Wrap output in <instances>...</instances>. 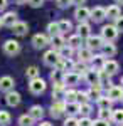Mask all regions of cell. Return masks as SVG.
I'll list each match as a JSON object with an SVG mask.
<instances>
[{
  "instance_id": "obj_1",
  "label": "cell",
  "mask_w": 123,
  "mask_h": 126,
  "mask_svg": "<svg viewBox=\"0 0 123 126\" xmlns=\"http://www.w3.org/2000/svg\"><path fill=\"white\" fill-rule=\"evenodd\" d=\"M46 81L44 79H41V78H36V79H30L29 81V91L32 93V94H42L44 91H46Z\"/></svg>"
},
{
  "instance_id": "obj_2",
  "label": "cell",
  "mask_w": 123,
  "mask_h": 126,
  "mask_svg": "<svg viewBox=\"0 0 123 126\" xmlns=\"http://www.w3.org/2000/svg\"><path fill=\"white\" fill-rule=\"evenodd\" d=\"M66 113V101L64 99H54L52 106H51V116L57 119Z\"/></svg>"
},
{
  "instance_id": "obj_3",
  "label": "cell",
  "mask_w": 123,
  "mask_h": 126,
  "mask_svg": "<svg viewBox=\"0 0 123 126\" xmlns=\"http://www.w3.org/2000/svg\"><path fill=\"white\" fill-rule=\"evenodd\" d=\"M3 52H5V56H9V57H14V56H17L20 52V44L17 40L14 39H9L3 42Z\"/></svg>"
},
{
  "instance_id": "obj_4",
  "label": "cell",
  "mask_w": 123,
  "mask_h": 126,
  "mask_svg": "<svg viewBox=\"0 0 123 126\" xmlns=\"http://www.w3.org/2000/svg\"><path fill=\"white\" fill-rule=\"evenodd\" d=\"M59 59H61V54H59V50L56 49H49L44 52V64L49 66V67H54L57 62H59Z\"/></svg>"
},
{
  "instance_id": "obj_5",
  "label": "cell",
  "mask_w": 123,
  "mask_h": 126,
  "mask_svg": "<svg viewBox=\"0 0 123 126\" xmlns=\"http://www.w3.org/2000/svg\"><path fill=\"white\" fill-rule=\"evenodd\" d=\"M101 37H103L106 42H113L116 37H118V29L115 25H103L101 27Z\"/></svg>"
},
{
  "instance_id": "obj_6",
  "label": "cell",
  "mask_w": 123,
  "mask_h": 126,
  "mask_svg": "<svg viewBox=\"0 0 123 126\" xmlns=\"http://www.w3.org/2000/svg\"><path fill=\"white\" fill-rule=\"evenodd\" d=\"M104 42L106 40L101 35H89V37H86V47H89L91 50H100Z\"/></svg>"
},
{
  "instance_id": "obj_7",
  "label": "cell",
  "mask_w": 123,
  "mask_h": 126,
  "mask_svg": "<svg viewBox=\"0 0 123 126\" xmlns=\"http://www.w3.org/2000/svg\"><path fill=\"white\" fill-rule=\"evenodd\" d=\"M49 44H51V37H47L46 34H36L32 37V46L36 49H44Z\"/></svg>"
},
{
  "instance_id": "obj_8",
  "label": "cell",
  "mask_w": 123,
  "mask_h": 126,
  "mask_svg": "<svg viewBox=\"0 0 123 126\" xmlns=\"http://www.w3.org/2000/svg\"><path fill=\"white\" fill-rule=\"evenodd\" d=\"M74 19L78 22H86L88 19H91V10L84 7V5H81V7H76L74 10Z\"/></svg>"
},
{
  "instance_id": "obj_9",
  "label": "cell",
  "mask_w": 123,
  "mask_h": 126,
  "mask_svg": "<svg viewBox=\"0 0 123 126\" xmlns=\"http://www.w3.org/2000/svg\"><path fill=\"white\" fill-rule=\"evenodd\" d=\"M14 86H15V81L10 76H2L0 78V93H9V91H14Z\"/></svg>"
},
{
  "instance_id": "obj_10",
  "label": "cell",
  "mask_w": 123,
  "mask_h": 126,
  "mask_svg": "<svg viewBox=\"0 0 123 126\" xmlns=\"http://www.w3.org/2000/svg\"><path fill=\"white\" fill-rule=\"evenodd\" d=\"M79 79H81V76H79L76 71H69V72H64L62 81H64L66 86H76V84L79 82Z\"/></svg>"
},
{
  "instance_id": "obj_11",
  "label": "cell",
  "mask_w": 123,
  "mask_h": 126,
  "mask_svg": "<svg viewBox=\"0 0 123 126\" xmlns=\"http://www.w3.org/2000/svg\"><path fill=\"white\" fill-rule=\"evenodd\" d=\"M95 57V54H93V50L89 47H81L78 49V59L81 61V62H91Z\"/></svg>"
},
{
  "instance_id": "obj_12",
  "label": "cell",
  "mask_w": 123,
  "mask_h": 126,
  "mask_svg": "<svg viewBox=\"0 0 123 126\" xmlns=\"http://www.w3.org/2000/svg\"><path fill=\"white\" fill-rule=\"evenodd\" d=\"M106 19V9L103 7H95V9H91V20L96 22V24H100V22H103Z\"/></svg>"
},
{
  "instance_id": "obj_13",
  "label": "cell",
  "mask_w": 123,
  "mask_h": 126,
  "mask_svg": "<svg viewBox=\"0 0 123 126\" xmlns=\"http://www.w3.org/2000/svg\"><path fill=\"white\" fill-rule=\"evenodd\" d=\"M108 97H111L113 99V103L115 101H122L123 99V86H111V87H108Z\"/></svg>"
},
{
  "instance_id": "obj_14",
  "label": "cell",
  "mask_w": 123,
  "mask_h": 126,
  "mask_svg": "<svg viewBox=\"0 0 123 126\" xmlns=\"http://www.w3.org/2000/svg\"><path fill=\"white\" fill-rule=\"evenodd\" d=\"M12 32L15 34V35H25L29 32V25H27V22H22V20H17L12 27Z\"/></svg>"
},
{
  "instance_id": "obj_15",
  "label": "cell",
  "mask_w": 123,
  "mask_h": 126,
  "mask_svg": "<svg viewBox=\"0 0 123 126\" xmlns=\"http://www.w3.org/2000/svg\"><path fill=\"white\" fill-rule=\"evenodd\" d=\"M66 44L67 42L64 39V34H57V35H52L51 37V46H52V49H56V50H61Z\"/></svg>"
},
{
  "instance_id": "obj_16",
  "label": "cell",
  "mask_w": 123,
  "mask_h": 126,
  "mask_svg": "<svg viewBox=\"0 0 123 126\" xmlns=\"http://www.w3.org/2000/svg\"><path fill=\"white\" fill-rule=\"evenodd\" d=\"M84 81L91 86V84H96V82H100V71L98 69H89L88 72L84 74Z\"/></svg>"
},
{
  "instance_id": "obj_17",
  "label": "cell",
  "mask_w": 123,
  "mask_h": 126,
  "mask_svg": "<svg viewBox=\"0 0 123 126\" xmlns=\"http://www.w3.org/2000/svg\"><path fill=\"white\" fill-rule=\"evenodd\" d=\"M76 34H79L83 39L89 37V35H91V25H89L88 22H79L78 27H76Z\"/></svg>"
},
{
  "instance_id": "obj_18",
  "label": "cell",
  "mask_w": 123,
  "mask_h": 126,
  "mask_svg": "<svg viewBox=\"0 0 123 126\" xmlns=\"http://www.w3.org/2000/svg\"><path fill=\"white\" fill-rule=\"evenodd\" d=\"M20 94L19 93H15V91H9L7 93V96H5V101H7V104L12 108H15V106H19L20 104Z\"/></svg>"
},
{
  "instance_id": "obj_19",
  "label": "cell",
  "mask_w": 123,
  "mask_h": 126,
  "mask_svg": "<svg viewBox=\"0 0 123 126\" xmlns=\"http://www.w3.org/2000/svg\"><path fill=\"white\" fill-rule=\"evenodd\" d=\"M103 69L108 72V74H110V76H113V74H116V72L120 71V64H118L116 61H113V59H106Z\"/></svg>"
},
{
  "instance_id": "obj_20",
  "label": "cell",
  "mask_w": 123,
  "mask_h": 126,
  "mask_svg": "<svg viewBox=\"0 0 123 126\" xmlns=\"http://www.w3.org/2000/svg\"><path fill=\"white\" fill-rule=\"evenodd\" d=\"M15 22H17V14H15V12H5V14L2 15V24H3L5 27H12Z\"/></svg>"
},
{
  "instance_id": "obj_21",
  "label": "cell",
  "mask_w": 123,
  "mask_h": 126,
  "mask_svg": "<svg viewBox=\"0 0 123 126\" xmlns=\"http://www.w3.org/2000/svg\"><path fill=\"white\" fill-rule=\"evenodd\" d=\"M96 104H98L100 109H110L111 104H113V99H111V97H108V94H106V96L101 94V96L96 99Z\"/></svg>"
},
{
  "instance_id": "obj_22",
  "label": "cell",
  "mask_w": 123,
  "mask_h": 126,
  "mask_svg": "<svg viewBox=\"0 0 123 126\" xmlns=\"http://www.w3.org/2000/svg\"><path fill=\"white\" fill-rule=\"evenodd\" d=\"M67 46H71V47L78 50V49L83 47V37L79 35V34H74V35H71L69 39H67Z\"/></svg>"
},
{
  "instance_id": "obj_23",
  "label": "cell",
  "mask_w": 123,
  "mask_h": 126,
  "mask_svg": "<svg viewBox=\"0 0 123 126\" xmlns=\"http://www.w3.org/2000/svg\"><path fill=\"white\" fill-rule=\"evenodd\" d=\"M101 91H103L101 82H96V84H91V86H89L88 94H89V97H91V99H98V97L101 96Z\"/></svg>"
},
{
  "instance_id": "obj_24",
  "label": "cell",
  "mask_w": 123,
  "mask_h": 126,
  "mask_svg": "<svg viewBox=\"0 0 123 126\" xmlns=\"http://www.w3.org/2000/svg\"><path fill=\"white\" fill-rule=\"evenodd\" d=\"M29 114L34 118L36 121H41L42 116H44V109H42V106H39V104H34V106H30V109H29Z\"/></svg>"
},
{
  "instance_id": "obj_25",
  "label": "cell",
  "mask_w": 123,
  "mask_h": 126,
  "mask_svg": "<svg viewBox=\"0 0 123 126\" xmlns=\"http://www.w3.org/2000/svg\"><path fill=\"white\" fill-rule=\"evenodd\" d=\"M122 15V10H120V5L118 3H115V5H110L108 9H106V17L108 19H118Z\"/></svg>"
},
{
  "instance_id": "obj_26",
  "label": "cell",
  "mask_w": 123,
  "mask_h": 126,
  "mask_svg": "<svg viewBox=\"0 0 123 126\" xmlns=\"http://www.w3.org/2000/svg\"><path fill=\"white\" fill-rule=\"evenodd\" d=\"M104 62H106V56L104 54H98V56H95L93 57V61H91V66H93V69H103L104 67Z\"/></svg>"
},
{
  "instance_id": "obj_27",
  "label": "cell",
  "mask_w": 123,
  "mask_h": 126,
  "mask_svg": "<svg viewBox=\"0 0 123 126\" xmlns=\"http://www.w3.org/2000/svg\"><path fill=\"white\" fill-rule=\"evenodd\" d=\"M79 108H81V103H66V114L67 116H74V114H79Z\"/></svg>"
},
{
  "instance_id": "obj_28",
  "label": "cell",
  "mask_w": 123,
  "mask_h": 126,
  "mask_svg": "<svg viewBox=\"0 0 123 126\" xmlns=\"http://www.w3.org/2000/svg\"><path fill=\"white\" fill-rule=\"evenodd\" d=\"M101 52H103L106 57H113L115 54H116V47H115V44H111V42H104L103 47H101Z\"/></svg>"
},
{
  "instance_id": "obj_29",
  "label": "cell",
  "mask_w": 123,
  "mask_h": 126,
  "mask_svg": "<svg viewBox=\"0 0 123 126\" xmlns=\"http://www.w3.org/2000/svg\"><path fill=\"white\" fill-rule=\"evenodd\" d=\"M111 121L115 125H123V109H113L111 113Z\"/></svg>"
},
{
  "instance_id": "obj_30",
  "label": "cell",
  "mask_w": 123,
  "mask_h": 126,
  "mask_svg": "<svg viewBox=\"0 0 123 126\" xmlns=\"http://www.w3.org/2000/svg\"><path fill=\"white\" fill-rule=\"evenodd\" d=\"M34 118L30 116V114H22L19 118V126H34Z\"/></svg>"
},
{
  "instance_id": "obj_31",
  "label": "cell",
  "mask_w": 123,
  "mask_h": 126,
  "mask_svg": "<svg viewBox=\"0 0 123 126\" xmlns=\"http://www.w3.org/2000/svg\"><path fill=\"white\" fill-rule=\"evenodd\" d=\"M64 101L66 103H74V101H78V91H74V89H66Z\"/></svg>"
},
{
  "instance_id": "obj_32",
  "label": "cell",
  "mask_w": 123,
  "mask_h": 126,
  "mask_svg": "<svg viewBox=\"0 0 123 126\" xmlns=\"http://www.w3.org/2000/svg\"><path fill=\"white\" fill-rule=\"evenodd\" d=\"M10 121H12L10 113L9 111H2V109H0V126H9Z\"/></svg>"
},
{
  "instance_id": "obj_33",
  "label": "cell",
  "mask_w": 123,
  "mask_h": 126,
  "mask_svg": "<svg viewBox=\"0 0 123 126\" xmlns=\"http://www.w3.org/2000/svg\"><path fill=\"white\" fill-rule=\"evenodd\" d=\"M39 74H41V72H39V67H36V66H30V67H27V71H25V76H27L29 81H30V79H36V78H41Z\"/></svg>"
},
{
  "instance_id": "obj_34",
  "label": "cell",
  "mask_w": 123,
  "mask_h": 126,
  "mask_svg": "<svg viewBox=\"0 0 123 126\" xmlns=\"http://www.w3.org/2000/svg\"><path fill=\"white\" fill-rule=\"evenodd\" d=\"M62 78H64V72H62L61 69L54 67V71L51 72V81H52V82H61Z\"/></svg>"
},
{
  "instance_id": "obj_35",
  "label": "cell",
  "mask_w": 123,
  "mask_h": 126,
  "mask_svg": "<svg viewBox=\"0 0 123 126\" xmlns=\"http://www.w3.org/2000/svg\"><path fill=\"white\" fill-rule=\"evenodd\" d=\"M47 34H49V37L61 34V30H59V22H51V24H49L47 25Z\"/></svg>"
},
{
  "instance_id": "obj_36",
  "label": "cell",
  "mask_w": 123,
  "mask_h": 126,
  "mask_svg": "<svg viewBox=\"0 0 123 126\" xmlns=\"http://www.w3.org/2000/svg\"><path fill=\"white\" fill-rule=\"evenodd\" d=\"M59 30H61V34H66L69 30H73V24L69 20H59Z\"/></svg>"
},
{
  "instance_id": "obj_37",
  "label": "cell",
  "mask_w": 123,
  "mask_h": 126,
  "mask_svg": "<svg viewBox=\"0 0 123 126\" xmlns=\"http://www.w3.org/2000/svg\"><path fill=\"white\" fill-rule=\"evenodd\" d=\"M91 111H93V106H91L89 103H83L81 108H79V114H81V116H89Z\"/></svg>"
},
{
  "instance_id": "obj_38",
  "label": "cell",
  "mask_w": 123,
  "mask_h": 126,
  "mask_svg": "<svg viewBox=\"0 0 123 126\" xmlns=\"http://www.w3.org/2000/svg\"><path fill=\"white\" fill-rule=\"evenodd\" d=\"M84 64H86V62H81V61H79V62H78V64L74 66V71L78 72V74H79V76H81V78H84V74L88 72V71H89V69L86 67Z\"/></svg>"
},
{
  "instance_id": "obj_39",
  "label": "cell",
  "mask_w": 123,
  "mask_h": 126,
  "mask_svg": "<svg viewBox=\"0 0 123 126\" xmlns=\"http://www.w3.org/2000/svg\"><path fill=\"white\" fill-rule=\"evenodd\" d=\"M73 50H74V49L71 47V46H64V47L61 49V50H59V54H61V57H64V59H67V57H71V56H73Z\"/></svg>"
},
{
  "instance_id": "obj_40",
  "label": "cell",
  "mask_w": 123,
  "mask_h": 126,
  "mask_svg": "<svg viewBox=\"0 0 123 126\" xmlns=\"http://www.w3.org/2000/svg\"><path fill=\"white\" fill-rule=\"evenodd\" d=\"M111 113H113L111 108L110 109H100V118L101 119H106V121H111Z\"/></svg>"
},
{
  "instance_id": "obj_41",
  "label": "cell",
  "mask_w": 123,
  "mask_h": 126,
  "mask_svg": "<svg viewBox=\"0 0 123 126\" xmlns=\"http://www.w3.org/2000/svg\"><path fill=\"white\" fill-rule=\"evenodd\" d=\"M89 94L88 93H84V91H78V101L83 104V103H89Z\"/></svg>"
},
{
  "instance_id": "obj_42",
  "label": "cell",
  "mask_w": 123,
  "mask_h": 126,
  "mask_svg": "<svg viewBox=\"0 0 123 126\" xmlns=\"http://www.w3.org/2000/svg\"><path fill=\"white\" fill-rule=\"evenodd\" d=\"M64 126H79V119H76L74 116H67L64 119Z\"/></svg>"
},
{
  "instance_id": "obj_43",
  "label": "cell",
  "mask_w": 123,
  "mask_h": 126,
  "mask_svg": "<svg viewBox=\"0 0 123 126\" xmlns=\"http://www.w3.org/2000/svg\"><path fill=\"white\" fill-rule=\"evenodd\" d=\"M93 119H89V116H83L79 119V126H93Z\"/></svg>"
},
{
  "instance_id": "obj_44",
  "label": "cell",
  "mask_w": 123,
  "mask_h": 126,
  "mask_svg": "<svg viewBox=\"0 0 123 126\" xmlns=\"http://www.w3.org/2000/svg\"><path fill=\"white\" fill-rule=\"evenodd\" d=\"M56 5L59 9H67V7L73 5V3H71V0H56Z\"/></svg>"
},
{
  "instance_id": "obj_45",
  "label": "cell",
  "mask_w": 123,
  "mask_h": 126,
  "mask_svg": "<svg viewBox=\"0 0 123 126\" xmlns=\"http://www.w3.org/2000/svg\"><path fill=\"white\" fill-rule=\"evenodd\" d=\"M115 27L118 29V32H123V15H120L118 19H115Z\"/></svg>"
},
{
  "instance_id": "obj_46",
  "label": "cell",
  "mask_w": 123,
  "mask_h": 126,
  "mask_svg": "<svg viewBox=\"0 0 123 126\" xmlns=\"http://www.w3.org/2000/svg\"><path fill=\"white\" fill-rule=\"evenodd\" d=\"M29 5H30L32 9H39V7L44 5V0H29Z\"/></svg>"
},
{
  "instance_id": "obj_47",
  "label": "cell",
  "mask_w": 123,
  "mask_h": 126,
  "mask_svg": "<svg viewBox=\"0 0 123 126\" xmlns=\"http://www.w3.org/2000/svg\"><path fill=\"white\" fill-rule=\"evenodd\" d=\"M93 126H110V121H106V119H101V118H98L95 123H93Z\"/></svg>"
},
{
  "instance_id": "obj_48",
  "label": "cell",
  "mask_w": 123,
  "mask_h": 126,
  "mask_svg": "<svg viewBox=\"0 0 123 126\" xmlns=\"http://www.w3.org/2000/svg\"><path fill=\"white\" fill-rule=\"evenodd\" d=\"M86 0H71V3L73 5H76V7H81V5H84Z\"/></svg>"
},
{
  "instance_id": "obj_49",
  "label": "cell",
  "mask_w": 123,
  "mask_h": 126,
  "mask_svg": "<svg viewBox=\"0 0 123 126\" xmlns=\"http://www.w3.org/2000/svg\"><path fill=\"white\" fill-rule=\"evenodd\" d=\"M7 7V0H0V10H5Z\"/></svg>"
},
{
  "instance_id": "obj_50",
  "label": "cell",
  "mask_w": 123,
  "mask_h": 126,
  "mask_svg": "<svg viewBox=\"0 0 123 126\" xmlns=\"http://www.w3.org/2000/svg\"><path fill=\"white\" fill-rule=\"evenodd\" d=\"M15 3H19V5H24V3H29V0H14Z\"/></svg>"
},
{
  "instance_id": "obj_51",
  "label": "cell",
  "mask_w": 123,
  "mask_h": 126,
  "mask_svg": "<svg viewBox=\"0 0 123 126\" xmlns=\"http://www.w3.org/2000/svg\"><path fill=\"white\" fill-rule=\"evenodd\" d=\"M39 126H52V125H51V123H47V121H42Z\"/></svg>"
},
{
  "instance_id": "obj_52",
  "label": "cell",
  "mask_w": 123,
  "mask_h": 126,
  "mask_svg": "<svg viewBox=\"0 0 123 126\" xmlns=\"http://www.w3.org/2000/svg\"><path fill=\"white\" fill-rule=\"evenodd\" d=\"M115 2H116V3H123V0H115Z\"/></svg>"
},
{
  "instance_id": "obj_53",
  "label": "cell",
  "mask_w": 123,
  "mask_h": 126,
  "mask_svg": "<svg viewBox=\"0 0 123 126\" xmlns=\"http://www.w3.org/2000/svg\"><path fill=\"white\" fill-rule=\"evenodd\" d=\"M2 25H3V24H2V17H0V27H2Z\"/></svg>"
},
{
  "instance_id": "obj_54",
  "label": "cell",
  "mask_w": 123,
  "mask_h": 126,
  "mask_svg": "<svg viewBox=\"0 0 123 126\" xmlns=\"http://www.w3.org/2000/svg\"><path fill=\"white\" fill-rule=\"evenodd\" d=\"M122 86H123V78H122Z\"/></svg>"
},
{
  "instance_id": "obj_55",
  "label": "cell",
  "mask_w": 123,
  "mask_h": 126,
  "mask_svg": "<svg viewBox=\"0 0 123 126\" xmlns=\"http://www.w3.org/2000/svg\"><path fill=\"white\" fill-rule=\"evenodd\" d=\"M120 126H123V125H120Z\"/></svg>"
},
{
  "instance_id": "obj_56",
  "label": "cell",
  "mask_w": 123,
  "mask_h": 126,
  "mask_svg": "<svg viewBox=\"0 0 123 126\" xmlns=\"http://www.w3.org/2000/svg\"><path fill=\"white\" fill-rule=\"evenodd\" d=\"M122 101H123V99H122Z\"/></svg>"
}]
</instances>
